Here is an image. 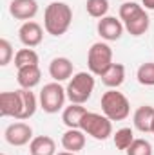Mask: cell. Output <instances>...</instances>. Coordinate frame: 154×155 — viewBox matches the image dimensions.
<instances>
[{"label":"cell","instance_id":"obj_9","mask_svg":"<svg viewBox=\"0 0 154 155\" xmlns=\"http://www.w3.org/2000/svg\"><path fill=\"white\" fill-rule=\"evenodd\" d=\"M123 29H125L123 22L118 20L116 16H103V18L98 20V25H96L98 35L105 41H116V40H120L121 35H123Z\"/></svg>","mask_w":154,"mask_h":155},{"label":"cell","instance_id":"obj_24","mask_svg":"<svg viewBox=\"0 0 154 155\" xmlns=\"http://www.w3.org/2000/svg\"><path fill=\"white\" fill-rule=\"evenodd\" d=\"M136 78L142 85L145 87H154V61H147V63H142L138 67V72Z\"/></svg>","mask_w":154,"mask_h":155},{"label":"cell","instance_id":"obj_20","mask_svg":"<svg viewBox=\"0 0 154 155\" xmlns=\"http://www.w3.org/2000/svg\"><path fill=\"white\" fill-rule=\"evenodd\" d=\"M102 78V83L105 85V87H109V88H118V87H121L123 85V81H125V67L121 65V63H113L107 71H105V74Z\"/></svg>","mask_w":154,"mask_h":155},{"label":"cell","instance_id":"obj_16","mask_svg":"<svg viewBox=\"0 0 154 155\" xmlns=\"http://www.w3.org/2000/svg\"><path fill=\"white\" fill-rule=\"evenodd\" d=\"M40 78H42V72H40L38 65H29V67H22L18 69L16 72V81L20 85V88H35L40 83Z\"/></svg>","mask_w":154,"mask_h":155},{"label":"cell","instance_id":"obj_25","mask_svg":"<svg viewBox=\"0 0 154 155\" xmlns=\"http://www.w3.org/2000/svg\"><path fill=\"white\" fill-rule=\"evenodd\" d=\"M127 155H152V144L147 139H134L127 148Z\"/></svg>","mask_w":154,"mask_h":155},{"label":"cell","instance_id":"obj_10","mask_svg":"<svg viewBox=\"0 0 154 155\" xmlns=\"http://www.w3.org/2000/svg\"><path fill=\"white\" fill-rule=\"evenodd\" d=\"M9 13L16 20L29 22L37 16L38 13V2L37 0H11L9 4Z\"/></svg>","mask_w":154,"mask_h":155},{"label":"cell","instance_id":"obj_11","mask_svg":"<svg viewBox=\"0 0 154 155\" xmlns=\"http://www.w3.org/2000/svg\"><path fill=\"white\" fill-rule=\"evenodd\" d=\"M18 38L20 41L26 45V47H37L42 43V38H44V29H42V25L37 24V22H33V20H29V22H24L22 25H20V29H18Z\"/></svg>","mask_w":154,"mask_h":155},{"label":"cell","instance_id":"obj_21","mask_svg":"<svg viewBox=\"0 0 154 155\" xmlns=\"http://www.w3.org/2000/svg\"><path fill=\"white\" fill-rule=\"evenodd\" d=\"M38 61H40L38 54H37V51L31 49V47L20 49V51L15 54V67H16V69L29 67V65H38Z\"/></svg>","mask_w":154,"mask_h":155},{"label":"cell","instance_id":"obj_23","mask_svg":"<svg viewBox=\"0 0 154 155\" xmlns=\"http://www.w3.org/2000/svg\"><path fill=\"white\" fill-rule=\"evenodd\" d=\"M85 9H87L89 16L103 18V16H107V11H109V0H87Z\"/></svg>","mask_w":154,"mask_h":155},{"label":"cell","instance_id":"obj_8","mask_svg":"<svg viewBox=\"0 0 154 155\" xmlns=\"http://www.w3.org/2000/svg\"><path fill=\"white\" fill-rule=\"evenodd\" d=\"M4 137L11 146H26L33 141V128L27 123L18 121V123H13L5 128Z\"/></svg>","mask_w":154,"mask_h":155},{"label":"cell","instance_id":"obj_14","mask_svg":"<svg viewBox=\"0 0 154 155\" xmlns=\"http://www.w3.org/2000/svg\"><path fill=\"white\" fill-rule=\"evenodd\" d=\"M18 96H20V114H18V121H26V119L35 116L37 107H38V101H37V96L29 88H18Z\"/></svg>","mask_w":154,"mask_h":155},{"label":"cell","instance_id":"obj_26","mask_svg":"<svg viewBox=\"0 0 154 155\" xmlns=\"http://www.w3.org/2000/svg\"><path fill=\"white\" fill-rule=\"evenodd\" d=\"M11 58H13V45L7 41L5 38L0 40V65L5 67L11 63Z\"/></svg>","mask_w":154,"mask_h":155},{"label":"cell","instance_id":"obj_12","mask_svg":"<svg viewBox=\"0 0 154 155\" xmlns=\"http://www.w3.org/2000/svg\"><path fill=\"white\" fill-rule=\"evenodd\" d=\"M49 76L53 78L54 81H65L73 78V61L65 56H58L53 58L49 63Z\"/></svg>","mask_w":154,"mask_h":155},{"label":"cell","instance_id":"obj_18","mask_svg":"<svg viewBox=\"0 0 154 155\" xmlns=\"http://www.w3.org/2000/svg\"><path fill=\"white\" fill-rule=\"evenodd\" d=\"M134 126L142 132L147 134L152 128V121H154V108L151 105H142L136 112H134Z\"/></svg>","mask_w":154,"mask_h":155},{"label":"cell","instance_id":"obj_28","mask_svg":"<svg viewBox=\"0 0 154 155\" xmlns=\"http://www.w3.org/2000/svg\"><path fill=\"white\" fill-rule=\"evenodd\" d=\"M56 155H76V153H73V152H67V150H65V152H60V153H56Z\"/></svg>","mask_w":154,"mask_h":155},{"label":"cell","instance_id":"obj_30","mask_svg":"<svg viewBox=\"0 0 154 155\" xmlns=\"http://www.w3.org/2000/svg\"><path fill=\"white\" fill-rule=\"evenodd\" d=\"M2 155H5V153H2Z\"/></svg>","mask_w":154,"mask_h":155},{"label":"cell","instance_id":"obj_4","mask_svg":"<svg viewBox=\"0 0 154 155\" xmlns=\"http://www.w3.org/2000/svg\"><path fill=\"white\" fill-rule=\"evenodd\" d=\"M93 90H94V74L91 72H76L69 79L67 88H65L67 99L76 105L87 103L89 97L93 96Z\"/></svg>","mask_w":154,"mask_h":155},{"label":"cell","instance_id":"obj_13","mask_svg":"<svg viewBox=\"0 0 154 155\" xmlns=\"http://www.w3.org/2000/svg\"><path fill=\"white\" fill-rule=\"evenodd\" d=\"M18 114H20L18 90H15V92H2L0 94V116L18 119Z\"/></svg>","mask_w":154,"mask_h":155},{"label":"cell","instance_id":"obj_5","mask_svg":"<svg viewBox=\"0 0 154 155\" xmlns=\"http://www.w3.org/2000/svg\"><path fill=\"white\" fill-rule=\"evenodd\" d=\"M113 49L105 41H96L91 45L87 52V67L94 76H103L105 71L113 65Z\"/></svg>","mask_w":154,"mask_h":155},{"label":"cell","instance_id":"obj_7","mask_svg":"<svg viewBox=\"0 0 154 155\" xmlns=\"http://www.w3.org/2000/svg\"><path fill=\"white\" fill-rule=\"evenodd\" d=\"M65 97H67V92L58 81L47 83L40 90V107L47 114H56L64 108Z\"/></svg>","mask_w":154,"mask_h":155},{"label":"cell","instance_id":"obj_17","mask_svg":"<svg viewBox=\"0 0 154 155\" xmlns=\"http://www.w3.org/2000/svg\"><path fill=\"white\" fill-rule=\"evenodd\" d=\"M87 114V108L82 107V105H76V103H71L69 107L64 108L62 112V121L67 128H80L82 124V119Z\"/></svg>","mask_w":154,"mask_h":155},{"label":"cell","instance_id":"obj_6","mask_svg":"<svg viewBox=\"0 0 154 155\" xmlns=\"http://www.w3.org/2000/svg\"><path fill=\"white\" fill-rule=\"evenodd\" d=\"M80 130H83L87 135H91L96 141H105L113 135V121L103 114H96V112H89L83 116Z\"/></svg>","mask_w":154,"mask_h":155},{"label":"cell","instance_id":"obj_22","mask_svg":"<svg viewBox=\"0 0 154 155\" xmlns=\"http://www.w3.org/2000/svg\"><path fill=\"white\" fill-rule=\"evenodd\" d=\"M113 141H114V146L118 150H123V152H127V148L132 144V141H134V132H132V128H120V130H116V134H113Z\"/></svg>","mask_w":154,"mask_h":155},{"label":"cell","instance_id":"obj_3","mask_svg":"<svg viewBox=\"0 0 154 155\" xmlns=\"http://www.w3.org/2000/svg\"><path fill=\"white\" fill-rule=\"evenodd\" d=\"M100 103H102L103 116H107L111 121H123L131 114V103H129V99L121 92H118L116 88H109L107 92H103Z\"/></svg>","mask_w":154,"mask_h":155},{"label":"cell","instance_id":"obj_1","mask_svg":"<svg viewBox=\"0 0 154 155\" xmlns=\"http://www.w3.org/2000/svg\"><path fill=\"white\" fill-rule=\"evenodd\" d=\"M73 22V9L65 2H51L44 11V29L51 36H62L69 31Z\"/></svg>","mask_w":154,"mask_h":155},{"label":"cell","instance_id":"obj_2","mask_svg":"<svg viewBox=\"0 0 154 155\" xmlns=\"http://www.w3.org/2000/svg\"><path fill=\"white\" fill-rule=\"evenodd\" d=\"M120 20L123 22V27L127 29V33L136 38L145 35L151 25L145 7L136 2H131V0L120 5Z\"/></svg>","mask_w":154,"mask_h":155},{"label":"cell","instance_id":"obj_29","mask_svg":"<svg viewBox=\"0 0 154 155\" xmlns=\"http://www.w3.org/2000/svg\"><path fill=\"white\" fill-rule=\"evenodd\" d=\"M151 134H154V121H152V128H151Z\"/></svg>","mask_w":154,"mask_h":155},{"label":"cell","instance_id":"obj_15","mask_svg":"<svg viewBox=\"0 0 154 155\" xmlns=\"http://www.w3.org/2000/svg\"><path fill=\"white\" fill-rule=\"evenodd\" d=\"M62 146H64V150L73 152V153L83 150V146H85V132L80 130V128H69L62 135Z\"/></svg>","mask_w":154,"mask_h":155},{"label":"cell","instance_id":"obj_27","mask_svg":"<svg viewBox=\"0 0 154 155\" xmlns=\"http://www.w3.org/2000/svg\"><path fill=\"white\" fill-rule=\"evenodd\" d=\"M142 2H143V7H145V9L154 11V0H142Z\"/></svg>","mask_w":154,"mask_h":155},{"label":"cell","instance_id":"obj_19","mask_svg":"<svg viewBox=\"0 0 154 155\" xmlns=\"http://www.w3.org/2000/svg\"><path fill=\"white\" fill-rule=\"evenodd\" d=\"M56 144L49 135H38L33 137L29 143V153L31 155H56Z\"/></svg>","mask_w":154,"mask_h":155}]
</instances>
